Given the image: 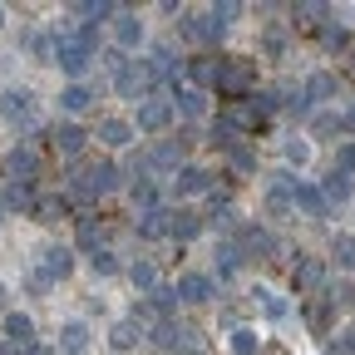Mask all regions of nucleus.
<instances>
[{
    "label": "nucleus",
    "instance_id": "obj_1",
    "mask_svg": "<svg viewBox=\"0 0 355 355\" xmlns=\"http://www.w3.org/2000/svg\"><path fill=\"white\" fill-rule=\"evenodd\" d=\"M123 188V168L119 163H109V158H79V163H69V173H64V198L69 202H79V207H89L94 198H109V193H119Z\"/></svg>",
    "mask_w": 355,
    "mask_h": 355
},
{
    "label": "nucleus",
    "instance_id": "obj_2",
    "mask_svg": "<svg viewBox=\"0 0 355 355\" xmlns=\"http://www.w3.org/2000/svg\"><path fill=\"white\" fill-rule=\"evenodd\" d=\"M109 84H114V94L119 99H133V104H144V99H158V74H153V64L148 60H123L114 74H109Z\"/></svg>",
    "mask_w": 355,
    "mask_h": 355
},
{
    "label": "nucleus",
    "instance_id": "obj_3",
    "mask_svg": "<svg viewBox=\"0 0 355 355\" xmlns=\"http://www.w3.org/2000/svg\"><path fill=\"white\" fill-rule=\"evenodd\" d=\"M0 119H10V123H20V128L30 133V139H25L30 148L40 144L35 133H50V128H40V123H35V94H30L25 84H10V89H0Z\"/></svg>",
    "mask_w": 355,
    "mask_h": 355
},
{
    "label": "nucleus",
    "instance_id": "obj_4",
    "mask_svg": "<svg viewBox=\"0 0 355 355\" xmlns=\"http://www.w3.org/2000/svg\"><path fill=\"white\" fill-rule=\"evenodd\" d=\"M217 99H252L257 94V69H252V60H222V69H217V89H212Z\"/></svg>",
    "mask_w": 355,
    "mask_h": 355
},
{
    "label": "nucleus",
    "instance_id": "obj_5",
    "mask_svg": "<svg viewBox=\"0 0 355 355\" xmlns=\"http://www.w3.org/2000/svg\"><path fill=\"white\" fill-rule=\"evenodd\" d=\"M55 44H60V69L69 74V84H89V69H94V50H89V44L79 40V35H55Z\"/></svg>",
    "mask_w": 355,
    "mask_h": 355
},
{
    "label": "nucleus",
    "instance_id": "obj_6",
    "mask_svg": "<svg viewBox=\"0 0 355 355\" xmlns=\"http://www.w3.org/2000/svg\"><path fill=\"white\" fill-rule=\"evenodd\" d=\"M0 173H6V183L35 188V183H40V153H35L30 144H15L6 158H0Z\"/></svg>",
    "mask_w": 355,
    "mask_h": 355
},
{
    "label": "nucleus",
    "instance_id": "obj_7",
    "mask_svg": "<svg viewBox=\"0 0 355 355\" xmlns=\"http://www.w3.org/2000/svg\"><path fill=\"white\" fill-rule=\"evenodd\" d=\"M291 282H296V296H321L331 286V261L326 257H296Z\"/></svg>",
    "mask_w": 355,
    "mask_h": 355
},
{
    "label": "nucleus",
    "instance_id": "obj_8",
    "mask_svg": "<svg viewBox=\"0 0 355 355\" xmlns=\"http://www.w3.org/2000/svg\"><path fill=\"white\" fill-rule=\"evenodd\" d=\"M173 119H178L173 99H144V104H139V119H133V128H139L144 139H158V133L173 128Z\"/></svg>",
    "mask_w": 355,
    "mask_h": 355
},
{
    "label": "nucleus",
    "instance_id": "obj_9",
    "mask_svg": "<svg viewBox=\"0 0 355 355\" xmlns=\"http://www.w3.org/2000/svg\"><path fill=\"white\" fill-rule=\"evenodd\" d=\"M50 144H55V153H64L69 163H79V153H84V144H89V133H84L74 119H60V123H50Z\"/></svg>",
    "mask_w": 355,
    "mask_h": 355
},
{
    "label": "nucleus",
    "instance_id": "obj_10",
    "mask_svg": "<svg viewBox=\"0 0 355 355\" xmlns=\"http://www.w3.org/2000/svg\"><path fill=\"white\" fill-rule=\"evenodd\" d=\"M74 257H79V252H74L69 242H50V247L40 252V272L50 277V282H64V277L74 272Z\"/></svg>",
    "mask_w": 355,
    "mask_h": 355
},
{
    "label": "nucleus",
    "instance_id": "obj_11",
    "mask_svg": "<svg viewBox=\"0 0 355 355\" xmlns=\"http://www.w3.org/2000/svg\"><path fill=\"white\" fill-rule=\"evenodd\" d=\"M148 168H153V178H158V173L188 168V163H183V139H153V148H148Z\"/></svg>",
    "mask_w": 355,
    "mask_h": 355
},
{
    "label": "nucleus",
    "instance_id": "obj_12",
    "mask_svg": "<svg viewBox=\"0 0 355 355\" xmlns=\"http://www.w3.org/2000/svg\"><path fill=\"white\" fill-rule=\"evenodd\" d=\"M178 296H183L188 306H202V301L217 296V277L212 272H183L178 277Z\"/></svg>",
    "mask_w": 355,
    "mask_h": 355
},
{
    "label": "nucleus",
    "instance_id": "obj_13",
    "mask_svg": "<svg viewBox=\"0 0 355 355\" xmlns=\"http://www.w3.org/2000/svg\"><path fill=\"white\" fill-rule=\"evenodd\" d=\"M173 212H178V207H153V212H139L133 232H139L144 242H163V237H173Z\"/></svg>",
    "mask_w": 355,
    "mask_h": 355
},
{
    "label": "nucleus",
    "instance_id": "obj_14",
    "mask_svg": "<svg viewBox=\"0 0 355 355\" xmlns=\"http://www.w3.org/2000/svg\"><path fill=\"white\" fill-rule=\"evenodd\" d=\"M291 198H296V212H301V217H311V222H321V217H331V202H326L321 183H306V178H301Z\"/></svg>",
    "mask_w": 355,
    "mask_h": 355
},
{
    "label": "nucleus",
    "instance_id": "obj_15",
    "mask_svg": "<svg viewBox=\"0 0 355 355\" xmlns=\"http://www.w3.org/2000/svg\"><path fill=\"white\" fill-rule=\"evenodd\" d=\"M198 193H212V173L188 163V168H178L173 173V198H198Z\"/></svg>",
    "mask_w": 355,
    "mask_h": 355
},
{
    "label": "nucleus",
    "instance_id": "obj_16",
    "mask_svg": "<svg viewBox=\"0 0 355 355\" xmlns=\"http://www.w3.org/2000/svg\"><path fill=\"white\" fill-rule=\"evenodd\" d=\"M139 44H144V20L123 6V10H119V20H114V50H123V55H128V50H139Z\"/></svg>",
    "mask_w": 355,
    "mask_h": 355
},
{
    "label": "nucleus",
    "instance_id": "obj_17",
    "mask_svg": "<svg viewBox=\"0 0 355 355\" xmlns=\"http://www.w3.org/2000/svg\"><path fill=\"white\" fill-rule=\"evenodd\" d=\"M193 326H178V321H158L153 331H148V340L153 345H163V350H193Z\"/></svg>",
    "mask_w": 355,
    "mask_h": 355
},
{
    "label": "nucleus",
    "instance_id": "obj_18",
    "mask_svg": "<svg viewBox=\"0 0 355 355\" xmlns=\"http://www.w3.org/2000/svg\"><path fill=\"white\" fill-rule=\"evenodd\" d=\"M217 69H222V60H217V55H193L183 74H188V84H193V89H202V94H207V89H217Z\"/></svg>",
    "mask_w": 355,
    "mask_h": 355
},
{
    "label": "nucleus",
    "instance_id": "obj_19",
    "mask_svg": "<svg viewBox=\"0 0 355 355\" xmlns=\"http://www.w3.org/2000/svg\"><path fill=\"white\" fill-rule=\"evenodd\" d=\"M301 84H306V99H311V104H331V99L340 94V79H336L331 69H316V74H306Z\"/></svg>",
    "mask_w": 355,
    "mask_h": 355
},
{
    "label": "nucleus",
    "instance_id": "obj_20",
    "mask_svg": "<svg viewBox=\"0 0 355 355\" xmlns=\"http://www.w3.org/2000/svg\"><path fill=\"white\" fill-rule=\"evenodd\" d=\"M173 109L183 114V119H202L207 114V94L193 84H173Z\"/></svg>",
    "mask_w": 355,
    "mask_h": 355
},
{
    "label": "nucleus",
    "instance_id": "obj_21",
    "mask_svg": "<svg viewBox=\"0 0 355 355\" xmlns=\"http://www.w3.org/2000/svg\"><path fill=\"white\" fill-rule=\"evenodd\" d=\"M207 232V217H198V212H188V207H178L173 212V242L183 247V242H198Z\"/></svg>",
    "mask_w": 355,
    "mask_h": 355
},
{
    "label": "nucleus",
    "instance_id": "obj_22",
    "mask_svg": "<svg viewBox=\"0 0 355 355\" xmlns=\"http://www.w3.org/2000/svg\"><path fill=\"white\" fill-rule=\"evenodd\" d=\"M25 50L35 64H55L60 60V44H55V30H30L25 35Z\"/></svg>",
    "mask_w": 355,
    "mask_h": 355
},
{
    "label": "nucleus",
    "instance_id": "obj_23",
    "mask_svg": "<svg viewBox=\"0 0 355 355\" xmlns=\"http://www.w3.org/2000/svg\"><path fill=\"white\" fill-rule=\"evenodd\" d=\"M321 193H326V202H331V207H345V202H350V193H355V178H350V173H340V168H331V173L321 178Z\"/></svg>",
    "mask_w": 355,
    "mask_h": 355
},
{
    "label": "nucleus",
    "instance_id": "obj_24",
    "mask_svg": "<svg viewBox=\"0 0 355 355\" xmlns=\"http://www.w3.org/2000/svg\"><path fill=\"white\" fill-rule=\"evenodd\" d=\"M336 301L321 291V296H311V306H306V321H311V331H316V336H331V321H336Z\"/></svg>",
    "mask_w": 355,
    "mask_h": 355
},
{
    "label": "nucleus",
    "instance_id": "obj_25",
    "mask_svg": "<svg viewBox=\"0 0 355 355\" xmlns=\"http://www.w3.org/2000/svg\"><path fill=\"white\" fill-rule=\"evenodd\" d=\"M79 222V232H74V252H84V257H94L99 247H104V227H99V217H74Z\"/></svg>",
    "mask_w": 355,
    "mask_h": 355
},
{
    "label": "nucleus",
    "instance_id": "obj_26",
    "mask_svg": "<svg viewBox=\"0 0 355 355\" xmlns=\"http://www.w3.org/2000/svg\"><path fill=\"white\" fill-rule=\"evenodd\" d=\"M128 282H133V291H139V296H153V291L163 286V277H158V266H153L148 257H139V261H128Z\"/></svg>",
    "mask_w": 355,
    "mask_h": 355
},
{
    "label": "nucleus",
    "instance_id": "obj_27",
    "mask_svg": "<svg viewBox=\"0 0 355 355\" xmlns=\"http://www.w3.org/2000/svg\"><path fill=\"white\" fill-rule=\"evenodd\" d=\"M133 139H139V128H133L128 119H104L99 123V144L104 148H128Z\"/></svg>",
    "mask_w": 355,
    "mask_h": 355
},
{
    "label": "nucleus",
    "instance_id": "obj_28",
    "mask_svg": "<svg viewBox=\"0 0 355 355\" xmlns=\"http://www.w3.org/2000/svg\"><path fill=\"white\" fill-rule=\"evenodd\" d=\"M6 340L15 350H30L35 345V321L25 316V311H10V316H6Z\"/></svg>",
    "mask_w": 355,
    "mask_h": 355
},
{
    "label": "nucleus",
    "instance_id": "obj_29",
    "mask_svg": "<svg viewBox=\"0 0 355 355\" xmlns=\"http://www.w3.org/2000/svg\"><path fill=\"white\" fill-rule=\"evenodd\" d=\"M277 94H282V109L291 119H311V109H316V104L306 99V84H277Z\"/></svg>",
    "mask_w": 355,
    "mask_h": 355
},
{
    "label": "nucleus",
    "instance_id": "obj_30",
    "mask_svg": "<svg viewBox=\"0 0 355 355\" xmlns=\"http://www.w3.org/2000/svg\"><path fill=\"white\" fill-rule=\"evenodd\" d=\"M139 340H148V331L133 321V316H123V321H114V331H109V345L114 350H133Z\"/></svg>",
    "mask_w": 355,
    "mask_h": 355
},
{
    "label": "nucleus",
    "instance_id": "obj_31",
    "mask_svg": "<svg viewBox=\"0 0 355 355\" xmlns=\"http://www.w3.org/2000/svg\"><path fill=\"white\" fill-rule=\"evenodd\" d=\"M64 217H69V198H60V193H44L35 202V222H44V227H55V222H64Z\"/></svg>",
    "mask_w": 355,
    "mask_h": 355
},
{
    "label": "nucleus",
    "instance_id": "obj_32",
    "mask_svg": "<svg viewBox=\"0 0 355 355\" xmlns=\"http://www.w3.org/2000/svg\"><path fill=\"white\" fill-rule=\"evenodd\" d=\"M148 301H153V311H158V321H178V306H183V296H178V282H163Z\"/></svg>",
    "mask_w": 355,
    "mask_h": 355
},
{
    "label": "nucleus",
    "instance_id": "obj_33",
    "mask_svg": "<svg viewBox=\"0 0 355 355\" xmlns=\"http://www.w3.org/2000/svg\"><path fill=\"white\" fill-rule=\"evenodd\" d=\"M94 99H99V94H94L89 84H64V89H60V109H64V114H84Z\"/></svg>",
    "mask_w": 355,
    "mask_h": 355
},
{
    "label": "nucleus",
    "instance_id": "obj_34",
    "mask_svg": "<svg viewBox=\"0 0 355 355\" xmlns=\"http://www.w3.org/2000/svg\"><path fill=\"white\" fill-rule=\"evenodd\" d=\"M331 261L340 266V272L355 277V232H336V242H331Z\"/></svg>",
    "mask_w": 355,
    "mask_h": 355
},
{
    "label": "nucleus",
    "instance_id": "obj_35",
    "mask_svg": "<svg viewBox=\"0 0 355 355\" xmlns=\"http://www.w3.org/2000/svg\"><path fill=\"white\" fill-rule=\"evenodd\" d=\"M60 350H64V355H84V350H89V326H84V321H69V326L60 331Z\"/></svg>",
    "mask_w": 355,
    "mask_h": 355
},
{
    "label": "nucleus",
    "instance_id": "obj_36",
    "mask_svg": "<svg viewBox=\"0 0 355 355\" xmlns=\"http://www.w3.org/2000/svg\"><path fill=\"white\" fill-rule=\"evenodd\" d=\"M222 35H227V20L212 15V10H202L198 15V44H222Z\"/></svg>",
    "mask_w": 355,
    "mask_h": 355
},
{
    "label": "nucleus",
    "instance_id": "obj_37",
    "mask_svg": "<svg viewBox=\"0 0 355 355\" xmlns=\"http://www.w3.org/2000/svg\"><path fill=\"white\" fill-rule=\"evenodd\" d=\"M128 198H133V207H139V212H153V207H163L158 198V183H153V178H148V183H128Z\"/></svg>",
    "mask_w": 355,
    "mask_h": 355
},
{
    "label": "nucleus",
    "instance_id": "obj_38",
    "mask_svg": "<svg viewBox=\"0 0 355 355\" xmlns=\"http://www.w3.org/2000/svg\"><path fill=\"white\" fill-rule=\"evenodd\" d=\"M89 272H94V277H119V272H123V261H119L114 247H99L94 257H89Z\"/></svg>",
    "mask_w": 355,
    "mask_h": 355
},
{
    "label": "nucleus",
    "instance_id": "obj_39",
    "mask_svg": "<svg viewBox=\"0 0 355 355\" xmlns=\"http://www.w3.org/2000/svg\"><path fill=\"white\" fill-rule=\"evenodd\" d=\"M35 202H40V198H35V188H20V183H10V188H6V198H0V207H6V212H25V207L35 212Z\"/></svg>",
    "mask_w": 355,
    "mask_h": 355
},
{
    "label": "nucleus",
    "instance_id": "obj_40",
    "mask_svg": "<svg viewBox=\"0 0 355 355\" xmlns=\"http://www.w3.org/2000/svg\"><path fill=\"white\" fill-rule=\"evenodd\" d=\"M207 227H212L217 237H237L242 222H237V212H232V207H212V212H207Z\"/></svg>",
    "mask_w": 355,
    "mask_h": 355
},
{
    "label": "nucleus",
    "instance_id": "obj_41",
    "mask_svg": "<svg viewBox=\"0 0 355 355\" xmlns=\"http://www.w3.org/2000/svg\"><path fill=\"white\" fill-rule=\"evenodd\" d=\"M286 10H291L301 25H316L321 15H331V6H321V0H301V6H286Z\"/></svg>",
    "mask_w": 355,
    "mask_h": 355
},
{
    "label": "nucleus",
    "instance_id": "obj_42",
    "mask_svg": "<svg viewBox=\"0 0 355 355\" xmlns=\"http://www.w3.org/2000/svg\"><path fill=\"white\" fill-rule=\"evenodd\" d=\"M316 133H336V139H345V133H350V128H345V114L321 109V114H316Z\"/></svg>",
    "mask_w": 355,
    "mask_h": 355
},
{
    "label": "nucleus",
    "instance_id": "obj_43",
    "mask_svg": "<svg viewBox=\"0 0 355 355\" xmlns=\"http://www.w3.org/2000/svg\"><path fill=\"white\" fill-rule=\"evenodd\" d=\"M257 301H261V311H266V316H272V321H282V316H286V301H282L277 291H266V286H257Z\"/></svg>",
    "mask_w": 355,
    "mask_h": 355
},
{
    "label": "nucleus",
    "instance_id": "obj_44",
    "mask_svg": "<svg viewBox=\"0 0 355 355\" xmlns=\"http://www.w3.org/2000/svg\"><path fill=\"white\" fill-rule=\"evenodd\" d=\"M282 153H286V163H291V168H306L311 144H306V139H286V144H282Z\"/></svg>",
    "mask_w": 355,
    "mask_h": 355
},
{
    "label": "nucleus",
    "instance_id": "obj_45",
    "mask_svg": "<svg viewBox=\"0 0 355 355\" xmlns=\"http://www.w3.org/2000/svg\"><path fill=\"white\" fill-rule=\"evenodd\" d=\"M227 163H232V173H257V153H252L247 144H237V148L227 153Z\"/></svg>",
    "mask_w": 355,
    "mask_h": 355
},
{
    "label": "nucleus",
    "instance_id": "obj_46",
    "mask_svg": "<svg viewBox=\"0 0 355 355\" xmlns=\"http://www.w3.org/2000/svg\"><path fill=\"white\" fill-rule=\"evenodd\" d=\"M232 355H257V331L237 326V331H232Z\"/></svg>",
    "mask_w": 355,
    "mask_h": 355
},
{
    "label": "nucleus",
    "instance_id": "obj_47",
    "mask_svg": "<svg viewBox=\"0 0 355 355\" xmlns=\"http://www.w3.org/2000/svg\"><path fill=\"white\" fill-rule=\"evenodd\" d=\"M261 50H266V60H282V55H286V35H282V30H266V35H261Z\"/></svg>",
    "mask_w": 355,
    "mask_h": 355
},
{
    "label": "nucleus",
    "instance_id": "obj_48",
    "mask_svg": "<svg viewBox=\"0 0 355 355\" xmlns=\"http://www.w3.org/2000/svg\"><path fill=\"white\" fill-rule=\"evenodd\" d=\"M321 40H326V50H350V35H345L340 25H326V30H321Z\"/></svg>",
    "mask_w": 355,
    "mask_h": 355
},
{
    "label": "nucleus",
    "instance_id": "obj_49",
    "mask_svg": "<svg viewBox=\"0 0 355 355\" xmlns=\"http://www.w3.org/2000/svg\"><path fill=\"white\" fill-rule=\"evenodd\" d=\"M336 168H340V173H350V178H355V144H350V139H345V144H340V148H336Z\"/></svg>",
    "mask_w": 355,
    "mask_h": 355
},
{
    "label": "nucleus",
    "instance_id": "obj_50",
    "mask_svg": "<svg viewBox=\"0 0 355 355\" xmlns=\"http://www.w3.org/2000/svg\"><path fill=\"white\" fill-rule=\"evenodd\" d=\"M178 35L198 44V15H193V10H183V15H178Z\"/></svg>",
    "mask_w": 355,
    "mask_h": 355
},
{
    "label": "nucleus",
    "instance_id": "obj_51",
    "mask_svg": "<svg viewBox=\"0 0 355 355\" xmlns=\"http://www.w3.org/2000/svg\"><path fill=\"white\" fill-rule=\"evenodd\" d=\"M237 10H242V6H232V0H222V6H212V15H222L227 25H232V15H237Z\"/></svg>",
    "mask_w": 355,
    "mask_h": 355
},
{
    "label": "nucleus",
    "instance_id": "obj_52",
    "mask_svg": "<svg viewBox=\"0 0 355 355\" xmlns=\"http://www.w3.org/2000/svg\"><path fill=\"white\" fill-rule=\"evenodd\" d=\"M345 128L355 133V99H350V109H345Z\"/></svg>",
    "mask_w": 355,
    "mask_h": 355
},
{
    "label": "nucleus",
    "instance_id": "obj_53",
    "mask_svg": "<svg viewBox=\"0 0 355 355\" xmlns=\"http://www.w3.org/2000/svg\"><path fill=\"white\" fill-rule=\"evenodd\" d=\"M25 355H55V350H50V345H30Z\"/></svg>",
    "mask_w": 355,
    "mask_h": 355
},
{
    "label": "nucleus",
    "instance_id": "obj_54",
    "mask_svg": "<svg viewBox=\"0 0 355 355\" xmlns=\"http://www.w3.org/2000/svg\"><path fill=\"white\" fill-rule=\"evenodd\" d=\"M0 355H25V350H15V345H10V340H6V345H0Z\"/></svg>",
    "mask_w": 355,
    "mask_h": 355
},
{
    "label": "nucleus",
    "instance_id": "obj_55",
    "mask_svg": "<svg viewBox=\"0 0 355 355\" xmlns=\"http://www.w3.org/2000/svg\"><path fill=\"white\" fill-rule=\"evenodd\" d=\"M0 25H6V6H0Z\"/></svg>",
    "mask_w": 355,
    "mask_h": 355
},
{
    "label": "nucleus",
    "instance_id": "obj_56",
    "mask_svg": "<svg viewBox=\"0 0 355 355\" xmlns=\"http://www.w3.org/2000/svg\"><path fill=\"white\" fill-rule=\"evenodd\" d=\"M0 222H6V207H0Z\"/></svg>",
    "mask_w": 355,
    "mask_h": 355
},
{
    "label": "nucleus",
    "instance_id": "obj_57",
    "mask_svg": "<svg viewBox=\"0 0 355 355\" xmlns=\"http://www.w3.org/2000/svg\"><path fill=\"white\" fill-rule=\"evenodd\" d=\"M0 301H6V291H0Z\"/></svg>",
    "mask_w": 355,
    "mask_h": 355
}]
</instances>
